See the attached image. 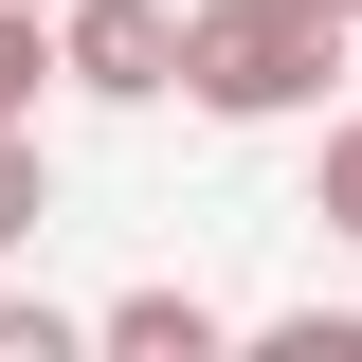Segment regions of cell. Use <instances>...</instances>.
<instances>
[{
  "mask_svg": "<svg viewBox=\"0 0 362 362\" xmlns=\"http://www.w3.org/2000/svg\"><path fill=\"white\" fill-rule=\"evenodd\" d=\"M344 0H181V109L199 127H308L344 73Z\"/></svg>",
  "mask_w": 362,
  "mask_h": 362,
  "instance_id": "6da1fadb",
  "label": "cell"
},
{
  "mask_svg": "<svg viewBox=\"0 0 362 362\" xmlns=\"http://www.w3.org/2000/svg\"><path fill=\"white\" fill-rule=\"evenodd\" d=\"M54 90L163 109V90H181V0H54Z\"/></svg>",
  "mask_w": 362,
  "mask_h": 362,
  "instance_id": "7a4b0ae2",
  "label": "cell"
},
{
  "mask_svg": "<svg viewBox=\"0 0 362 362\" xmlns=\"http://www.w3.org/2000/svg\"><path fill=\"white\" fill-rule=\"evenodd\" d=\"M90 344H109V362H218L235 308H218V290H181V272H145V290H109V308H90Z\"/></svg>",
  "mask_w": 362,
  "mask_h": 362,
  "instance_id": "3957f363",
  "label": "cell"
},
{
  "mask_svg": "<svg viewBox=\"0 0 362 362\" xmlns=\"http://www.w3.org/2000/svg\"><path fill=\"white\" fill-rule=\"evenodd\" d=\"M54 90V0H0V127H37Z\"/></svg>",
  "mask_w": 362,
  "mask_h": 362,
  "instance_id": "277c9868",
  "label": "cell"
},
{
  "mask_svg": "<svg viewBox=\"0 0 362 362\" xmlns=\"http://www.w3.org/2000/svg\"><path fill=\"white\" fill-rule=\"evenodd\" d=\"M37 235H54V145L0 127V254H37Z\"/></svg>",
  "mask_w": 362,
  "mask_h": 362,
  "instance_id": "5b68a950",
  "label": "cell"
},
{
  "mask_svg": "<svg viewBox=\"0 0 362 362\" xmlns=\"http://www.w3.org/2000/svg\"><path fill=\"white\" fill-rule=\"evenodd\" d=\"M308 218L362 254V109H326V145H308Z\"/></svg>",
  "mask_w": 362,
  "mask_h": 362,
  "instance_id": "8992f818",
  "label": "cell"
},
{
  "mask_svg": "<svg viewBox=\"0 0 362 362\" xmlns=\"http://www.w3.org/2000/svg\"><path fill=\"white\" fill-rule=\"evenodd\" d=\"M90 308H54V290H0V362H73Z\"/></svg>",
  "mask_w": 362,
  "mask_h": 362,
  "instance_id": "52a82bcc",
  "label": "cell"
},
{
  "mask_svg": "<svg viewBox=\"0 0 362 362\" xmlns=\"http://www.w3.org/2000/svg\"><path fill=\"white\" fill-rule=\"evenodd\" d=\"M254 362H362V308H272Z\"/></svg>",
  "mask_w": 362,
  "mask_h": 362,
  "instance_id": "ba28073f",
  "label": "cell"
},
{
  "mask_svg": "<svg viewBox=\"0 0 362 362\" xmlns=\"http://www.w3.org/2000/svg\"><path fill=\"white\" fill-rule=\"evenodd\" d=\"M344 18H362V0H344Z\"/></svg>",
  "mask_w": 362,
  "mask_h": 362,
  "instance_id": "9c48e42d",
  "label": "cell"
}]
</instances>
